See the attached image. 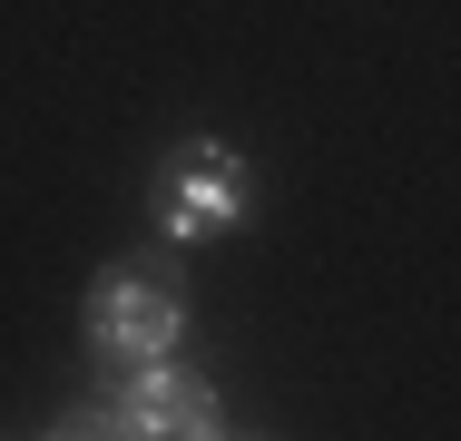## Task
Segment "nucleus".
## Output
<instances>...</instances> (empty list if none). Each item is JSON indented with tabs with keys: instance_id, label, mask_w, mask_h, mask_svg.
<instances>
[{
	"instance_id": "1",
	"label": "nucleus",
	"mask_w": 461,
	"mask_h": 441,
	"mask_svg": "<svg viewBox=\"0 0 461 441\" xmlns=\"http://www.w3.org/2000/svg\"><path fill=\"white\" fill-rule=\"evenodd\" d=\"M148 216H158L167 246H216V236H236V226L256 216V176H246V158H236L226 138H186V148L158 158Z\"/></svg>"
},
{
	"instance_id": "2",
	"label": "nucleus",
	"mask_w": 461,
	"mask_h": 441,
	"mask_svg": "<svg viewBox=\"0 0 461 441\" xmlns=\"http://www.w3.org/2000/svg\"><path fill=\"white\" fill-rule=\"evenodd\" d=\"M59 432H138V441H216L226 432V402L206 373H186L177 353H148L128 363V392L118 402H79Z\"/></svg>"
},
{
	"instance_id": "3",
	"label": "nucleus",
	"mask_w": 461,
	"mask_h": 441,
	"mask_svg": "<svg viewBox=\"0 0 461 441\" xmlns=\"http://www.w3.org/2000/svg\"><path fill=\"white\" fill-rule=\"evenodd\" d=\"M89 353H108V363H148V353H177L186 334V294L167 284V274H148V265H118V274H98L89 284Z\"/></svg>"
}]
</instances>
